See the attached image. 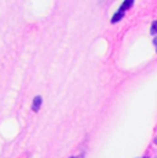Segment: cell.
<instances>
[{"mask_svg": "<svg viewBox=\"0 0 157 158\" xmlns=\"http://www.w3.org/2000/svg\"><path fill=\"white\" fill-rule=\"evenodd\" d=\"M41 103H43V99H41V96H35V99H33L32 102V110L35 111V113H37L39 110H40V106Z\"/></svg>", "mask_w": 157, "mask_h": 158, "instance_id": "1", "label": "cell"}, {"mask_svg": "<svg viewBox=\"0 0 157 158\" xmlns=\"http://www.w3.org/2000/svg\"><path fill=\"white\" fill-rule=\"evenodd\" d=\"M123 15H124V11L123 10H119L116 14H114V17L112 18V23H114V22H117V21H120L123 18Z\"/></svg>", "mask_w": 157, "mask_h": 158, "instance_id": "2", "label": "cell"}, {"mask_svg": "<svg viewBox=\"0 0 157 158\" xmlns=\"http://www.w3.org/2000/svg\"><path fill=\"white\" fill-rule=\"evenodd\" d=\"M132 3H134V2H132V0H127V2H124V3H123V4H121V7H120V10H123V11H124V10H127V8H129V7H131V6H132Z\"/></svg>", "mask_w": 157, "mask_h": 158, "instance_id": "3", "label": "cell"}, {"mask_svg": "<svg viewBox=\"0 0 157 158\" xmlns=\"http://www.w3.org/2000/svg\"><path fill=\"white\" fill-rule=\"evenodd\" d=\"M150 33H152V35H157V21H155V22L152 23V29H150Z\"/></svg>", "mask_w": 157, "mask_h": 158, "instance_id": "4", "label": "cell"}, {"mask_svg": "<svg viewBox=\"0 0 157 158\" xmlns=\"http://www.w3.org/2000/svg\"><path fill=\"white\" fill-rule=\"evenodd\" d=\"M155 44H156V45H157V39H156V40H155Z\"/></svg>", "mask_w": 157, "mask_h": 158, "instance_id": "5", "label": "cell"}, {"mask_svg": "<svg viewBox=\"0 0 157 158\" xmlns=\"http://www.w3.org/2000/svg\"><path fill=\"white\" fill-rule=\"evenodd\" d=\"M156 144H157V139H156Z\"/></svg>", "mask_w": 157, "mask_h": 158, "instance_id": "6", "label": "cell"}, {"mask_svg": "<svg viewBox=\"0 0 157 158\" xmlns=\"http://www.w3.org/2000/svg\"><path fill=\"white\" fill-rule=\"evenodd\" d=\"M70 158H76V157H70Z\"/></svg>", "mask_w": 157, "mask_h": 158, "instance_id": "7", "label": "cell"}]
</instances>
